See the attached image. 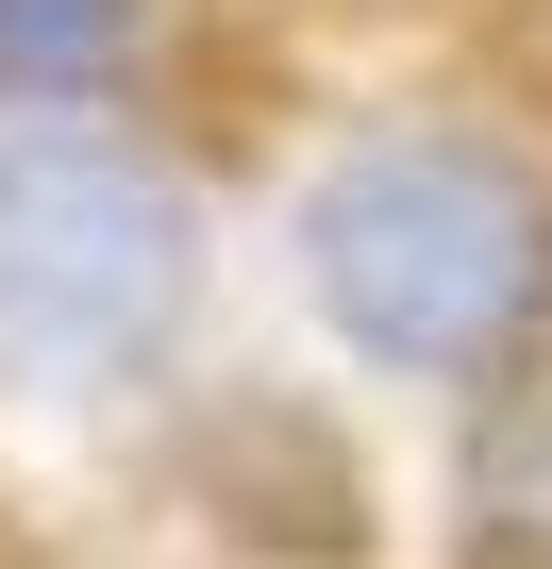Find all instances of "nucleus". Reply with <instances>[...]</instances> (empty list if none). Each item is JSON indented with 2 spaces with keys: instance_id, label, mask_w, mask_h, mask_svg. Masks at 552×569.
<instances>
[{
  "instance_id": "f257e3e1",
  "label": "nucleus",
  "mask_w": 552,
  "mask_h": 569,
  "mask_svg": "<svg viewBox=\"0 0 552 569\" xmlns=\"http://www.w3.org/2000/svg\"><path fill=\"white\" fill-rule=\"evenodd\" d=\"M302 284L369 369L469 386L552 319V184L485 134H352L302 184Z\"/></svg>"
},
{
  "instance_id": "f03ea898",
  "label": "nucleus",
  "mask_w": 552,
  "mask_h": 569,
  "mask_svg": "<svg viewBox=\"0 0 552 569\" xmlns=\"http://www.w3.org/2000/svg\"><path fill=\"white\" fill-rule=\"evenodd\" d=\"M201 302L184 184L101 118H0V386L84 402L134 386Z\"/></svg>"
},
{
  "instance_id": "7ed1b4c3",
  "label": "nucleus",
  "mask_w": 552,
  "mask_h": 569,
  "mask_svg": "<svg viewBox=\"0 0 552 569\" xmlns=\"http://www.w3.org/2000/svg\"><path fill=\"white\" fill-rule=\"evenodd\" d=\"M134 68V0H0V118H84Z\"/></svg>"
},
{
  "instance_id": "20e7f679",
  "label": "nucleus",
  "mask_w": 552,
  "mask_h": 569,
  "mask_svg": "<svg viewBox=\"0 0 552 569\" xmlns=\"http://www.w3.org/2000/svg\"><path fill=\"white\" fill-rule=\"evenodd\" d=\"M469 552L485 569H552V369L485 419V452H469Z\"/></svg>"
}]
</instances>
